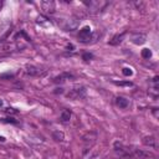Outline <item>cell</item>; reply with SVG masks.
I'll use <instances>...</instances> for the list:
<instances>
[{
  "label": "cell",
  "instance_id": "obj_5",
  "mask_svg": "<svg viewBox=\"0 0 159 159\" xmlns=\"http://www.w3.org/2000/svg\"><path fill=\"white\" fill-rule=\"evenodd\" d=\"M41 9L45 14H54L56 10V4L52 0H43L41 1Z\"/></svg>",
  "mask_w": 159,
  "mask_h": 159
},
{
  "label": "cell",
  "instance_id": "obj_14",
  "mask_svg": "<svg viewBox=\"0 0 159 159\" xmlns=\"http://www.w3.org/2000/svg\"><path fill=\"white\" fill-rule=\"evenodd\" d=\"M52 138H54L56 142H62V140L65 139V134H63L62 132H60V131H56V132H54Z\"/></svg>",
  "mask_w": 159,
  "mask_h": 159
},
{
  "label": "cell",
  "instance_id": "obj_4",
  "mask_svg": "<svg viewBox=\"0 0 159 159\" xmlns=\"http://www.w3.org/2000/svg\"><path fill=\"white\" fill-rule=\"evenodd\" d=\"M86 96V88L83 86H76L73 87L69 93H67V97L70 98H73V99H78V98H83Z\"/></svg>",
  "mask_w": 159,
  "mask_h": 159
},
{
  "label": "cell",
  "instance_id": "obj_15",
  "mask_svg": "<svg viewBox=\"0 0 159 159\" xmlns=\"http://www.w3.org/2000/svg\"><path fill=\"white\" fill-rule=\"evenodd\" d=\"M142 57L143 58H150L152 57V51L149 49H143L142 50Z\"/></svg>",
  "mask_w": 159,
  "mask_h": 159
},
{
  "label": "cell",
  "instance_id": "obj_3",
  "mask_svg": "<svg viewBox=\"0 0 159 159\" xmlns=\"http://www.w3.org/2000/svg\"><path fill=\"white\" fill-rule=\"evenodd\" d=\"M93 34H92V30L90 26H83L81 30H80V34H78V41L83 44H88L90 40L93 39Z\"/></svg>",
  "mask_w": 159,
  "mask_h": 159
},
{
  "label": "cell",
  "instance_id": "obj_9",
  "mask_svg": "<svg viewBox=\"0 0 159 159\" xmlns=\"http://www.w3.org/2000/svg\"><path fill=\"white\" fill-rule=\"evenodd\" d=\"M143 144L150 148H157V139L153 136H147L143 138Z\"/></svg>",
  "mask_w": 159,
  "mask_h": 159
},
{
  "label": "cell",
  "instance_id": "obj_6",
  "mask_svg": "<svg viewBox=\"0 0 159 159\" xmlns=\"http://www.w3.org/2000/svg\"><path fill=\"white\" fill-rule=\"evenodd\" d=\"M146 40H147V36L144 34H142V32H136V34H133L131 36V41H132L133 44H136V45L144 44Z\"/></svg>",
  "mask_w": 159,
  "mask_h": 159
},
{
  "label": "cell",
  "instance_id": "obj_20",
  "mask_svg": "<svg viewBox=\"0 0 159 159\" xmlns=\"http://www.w3.org/2000/svg\"><path fill=\"white\" fill-rule=\"evenodd\" d=\"M5 112L6 113H9V114H15V113H18V111H16V110H14V108H6V110H5Z\"/></svg>",
  "mask_w": 159,
  "mask_h": 159
},
{
  "label": "cell",
  "instance_id": "obj_25",
  "mask_svg": "<svg viewBox=\"0 0 159 159\" xmlns=\"http://www.w3.org/2000/svg\"><path fill=\"white\" fill-rule=\"evenodd\" d=\"M3 106V101H1V99H0V107H1Z\"/></svg>",
  "mask_w": 159,
  "mask_h": 159
},
{
  "label": "cell",
  "instance_id": "obj_17",
  "mask_svg": "<svg viewBox=\"0 0 159 159\" xmlns=\"http://www.w3.org/2000/svg\"><path fill=\"white\" fill-rule=\"evenodd\" d=\"M122 73L124 75V76L129 77V76H132V75H133V71H132L131 69H128V67H124V69L122 70Z\"/></svg>",
  "mask_w": 159,
  "mask_h": 159
},
{
  "label": "cell",
  "instance_id": "obj_23",
  "mask_svg": "<svg viewBox=\"0 0 159 159\" xmlns=\"http://www.w3.org/2000/svg\"><path fill=\"white\" fill-rule=\"evenodd\" d=\"M3 4H4L3 1H0V9H1V7H3Z\"/></svg>",
  "mask_w": 159,
  "mask_h": 159
},
{
  "label": "cell",
  "instance_id": "obj_22",
  "mask_svg": "<svg viewBox=\"0 0 159 159\" xmlns=\"http://www.w3.org/2000/svg\"><path fill=\"white\" fill-rule=\"evenodd\" d=\"M157 110H158V108H153V113H154V116H155V117H158V113H157Z\"/></svg>",
  "mask_w": 159,
  "mask_h": 159
},
{
  "label": "cell",
  "instance_id": "obj_18",
  "mask_svg": "<svg viewBox=\"0 0 159 159\" xmlns=\"http://www.w3.org/2000/svg\"><path fill=\"white\" fill-rule=\"evenodd\" d=\"M14 75L13 73H4V75H0V78H13Z\"/></svg>",
  "mask_w": 159,
  "mask_h": 159
},
{
  "label": "cell",
  "instance_id": "obj_24",
  "mask_svg": "<svg viewBox=\"0 0 159 159\" xmlns=\"http://www.w3.org/2000/svg\"><path fill=\"white\" fill-rule=\"evenodd\" d=\"M0 140H1V142H4V140H5V138H4V137H0Z\"/></svg>",
  "mask_w": 159,
  "mask_h": 159
},
{
  "label": "cell",
  "instance_id": "obj_19",
  "mask_svg": "<svg viewBox=\"0 0 159 159\" xmlns=\"http://www.w3.org/2000/svg\"><path fill=\"white\" fill-rule=\"evenodd\" d=\"M92 57H93V56H92L91 54H83V56H82V58H83L85 61H90Z\"/></svg>",
  "mask_w": 159,
  "mask_h": 159
},
{
  "label": "cell",
  "instance_id": "obj_1",
  "mask_svg": "<svg viewBox=\"0 0 159 159\" xmlns=\"http://www.w3.org/2000/svg\"><path fill=\"white\" fill-rule=\"evenodd\" d=\"M83 4L87 5V6H88V9H90V11H91V13H93V14L102 11V10L105 9V7L108 5L107 1H98V0H90V1H85Z\"/></svg>",
  "mask_w": 159,
  "mask_h": 159
},
{
  "label": "cell",
  "instance_id": "obj_11",
  "mask_svg": "<svg viewBox=\"0 0 159 159\" xmlns=\"http://www.w3.org/2000/svg\"><path fill=\"white\" fill-rule=\"evenodd\" d=\"M124 36H125V32H122V34H118V35H116L111 41H110V45H112V46H117V45H119L122 41H123V39H124Z\"/></svg>",
  "mask_w": 159,
  "mask_h": 159
},
{
  "label": "cell",
  "instance_id": "obj_7",
  "mask_svg": "<svg viewBox=\"0 0 159 159\" xmlns=\"http://www.w3.org/2000/svg\"><path fill=\"white\" fill-rule=\"evenodd\" d=\"M78 26V20L76 18H70L69 20H66V25H63V29L66 31H72Z\"/></svg>",
  "mask_w": 159,
  "mask_h": 159
},
{
  "label": "cell",
  "instance_id": "obj_13",
  "mask_svg": "<svg viewBox=\"0 0 159 159\" xmlns=\"http://www.w3.org/2000/svg\"><path fill=\"white\" fill-rule=\"evenodd\" d=\"M60 118L62 122H69L71 119V111L70 110H63L61 116H60Z\"/></svg>",
  "mask_w": 159,
  "mask_h": 159
},
{
  "label": "cell",
  "instance_id": "obj_16",
  "mask_svg": "<svg viewBox=\"0 0 159 159\" xmlns=\"http://www.w3.org/2000/svg\"><path fill=\"white\" fill-rule=\"evenodd\" d=\"M114 83V85H117V86H132L133 85V83L132 82H129V81H114L113 82Z\"/></svg>",
  "mask_w": 159,
  "mask_h": 159
},
{
  "label": "cell",
  "instance_id": "obj_21",
  "mask_svg": "<svg viewBox=\"0 0 159 159\" xmlns=\"http://www.w3.org/2000/svg\"><path fill=\"white\" fill-rule=\"evenodd\" d=\"M5 122H10V123H14V124L18 123V121H15L14 118H6V119H5Z\"/></svg>",
  "mask_w": 159,
  "mask_h": 159
},
{
  "label": "cell",
  "instance_id": "obj_10",
  "mask_svg": "<svg viewBox=\"0 0 159 159\" xmlns=\"http://www.w3.org/2000/svg\"><path fill=\"white\" fill-rule=\"evenodd\" d=\"M116 105L118 106L119 108H127L128 106H129V101L125 97H122V96H119V97H117L116 98Z\"/></svg>",
  "mask_w": 159,
  "mask_h": 159
},
{
  "label": "cell",
  "instance_id": "obj_12",
  "mask_svg": "<svg viewBox=\"0 0 159 159\" xmlns=\"http://www.w3.org/2000/svg\"><path fill=\"white\" fill-rule=\"evenodd\" d=\"M28 70V73L29 75H31V76H39V75H41V71L37 69V67H35V66H31V65H29L28 67H26Z\"/></svg>",
  "mask_w": 159,
  "mask_h": 159
},
{
  "label": "cell",
  "instance_id": "obj_8",
  "mask_svg": "<svg viewBox=\"0 0 159 159\" xmlns=\"http://www.w3.org/2000/svg\"><path fill=\"white\" fill-rule=\"evenodd\" d=\"M72 78H75L73 75H71V73H69V72H63V73H61V75H58V76H56V77L54 78V82H55V83H62V82H65V81L72 80Z\"/></svg>",
  "mask_w": 159,
  "mask_h": 159
},
{
  "label": "cell",
  "instance_id": "obj_2",
  "mask_svg": "<svg viewBox=\"0 0 159 159\" xmlns=\"http://www.w3.org/2000/svg\"><path fill=\"white\" fill-rule=\"evenodd\" d=\"M113 149H114V153L118 154L121 158H127V157H131L132 155V152L128 147L123 146L119 142H114L113 144Z\"/></svg>",
  "mask_w": 159,
  "mask_h": 159
}]
</instances>
